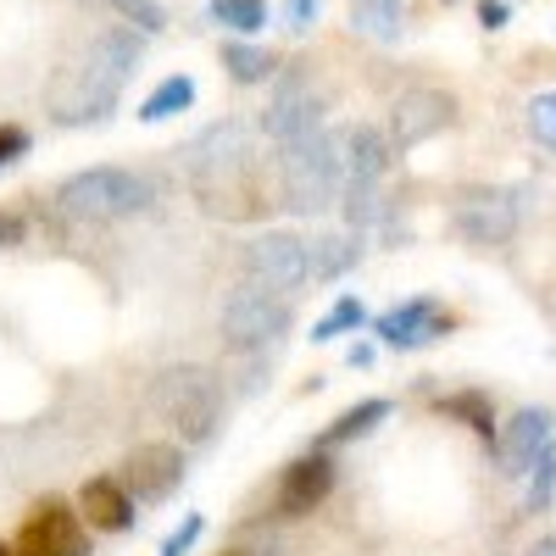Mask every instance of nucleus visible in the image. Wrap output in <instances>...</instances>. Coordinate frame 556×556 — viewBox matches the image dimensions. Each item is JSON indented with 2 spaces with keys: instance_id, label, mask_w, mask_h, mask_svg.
Returning a JSON list of instances; mask_svg holds the SVG:
<instances>
[{
  "instance_id": "bb28decb",
  "label": "nucleus",
  "mask_w": 556,
  "mask_h": 556,
  "mask_svg": "<svg viewBox=\"0 0 556 556\" xmlns=\"http://www.w3.org/2000/svg\"><path fill=\"white\" fill-rule=\"evenodd\" d=\"M523 123H529L534 146L556 156V89H540V96L529 101V112H523Z\"/></svg>"
},
{
  "instance_id": "4468645a",
  "label": "nucleus",
  "mask_w": 556,
  "mask_h": 556,
  "mask_svg": "<svg viewBox=\"0 0 556 556\" xmlns=\"http://www.w3.org/2000/svg\"><path fill=\"white\" fill-rule=\"evenodd\" d=\"M367 329H374V340L384 351H429V345H440L456 329V312L440 295H406L390 312H379Z\"/></svg>"
},
{
  "instance_id": "9b49d317",
  "label": "nucleus",
  "mask_w": 556,
  "mask_h": 556,
  "mask_svg": "<svg viewBox=\"0 0 556 556\" xmlns=\"http://www.w3.org/2000/svg\"><path fill=\"white\" fill-rule=\"evenodd\" d=\"M329 101L317 96V84L306 67H278L273 73V89H267V112H262V134L273 139L278 151L295 146V139H306L312 128H323L329 117Z\"/></svg>"
},
{
  "instance_id": "ddd939ff",
  "label": "nucleus",
  "mask_w": 556,
  "mask_h": 556,
  "mask_svg": "<svg viewBox=\"0 0 556 556\" xmlns=\"http://www.w3.org/2000/svg\"><path fill=\"white\" fill-rule=\"evenodd\" d=\"M340 484V462L329 451H301L295 462H285L278 468V484H273V518L278 523H301L312 518L323 501L334 495Z\"/></svg>"
},
{
  "instance_id": "9d476101",
  "label": "nucleus",
  "mask_w": 556,
  "mask_h": 556,
  "mask_svg": "<svg viewBox=\"0 0 556 556\" xmlns=\"http://www.w3.org/2000/svg\"><path fill=\"white\" fill-rule=\"evenodd\" d=\"M17 556H96V534L78 518V506L62 495H39L12 540Z\"/></svg>"
},
{
  "instance_id": "f03ea898",
  "label": "nucleus",
  "mask_w": 556,
  "mask_h": 556,
  "mask_svg": "<svg viewBox=\"0 0 556 556\" xmlns=\"http://www.w3.org/2000/svg\"><path fill=\"white\" fill-rule=\"evenodd\" d=\"M139 51H146V34L134 28H101L84 51L51 78L45 89V112H51L56 128H89V123H106L123 101V84L139 67Z\"/></svg>"
},
{
  "instance_id": "0eeeda50",
  "label": "nucleus",
  "mask_w": 556,
  "mask_h": 556,
  "mask_svg": "<svg viewBox=\"0 0 556 556\" xmlns=\"http://www.w3.org/2000/svg\"><path fill=\"white\" fill-rule=\"evenodd\" d=\"M529 195V184H462L451 195V228L473 251H506L523 235Z\"/></svg>"
},
{
  "instance_id": "1a4fd4ad",
  "label": "nucleus",
  "mask_w": 556,
  "mask_h": 556,
  "mask_svg": "<svg viewBox=\"0 0 556 556\" xmlns=\"http://www.w3.org/2000/svg\"><path fill=\"white\" fill-rule=\"evenodd\" d=\"M240 285L273 290V295H290L312 285V262H306V240L290 235V228H262V235L245 240L240 251Z\"/></svg>"
},
{
  "instance_id": "6ab92c4d",
  "label": "nucleus",
  "mask_w": 556,
  "mask_h": 556,
  "mask_svg": "<svg viewBox=\"0 0 556 556\" xmlns=\"http://www.w3.org/2000/svg\"><path fill=\"white\" fill-rule=\"evenodd\" d=\"M367 240L351 235V228H340V235H312L306 240V262H312V285H340L345 273H356Z\"/></svg>"
},
{
  "instance_id": "2f4dec72",
  "label": "nucleus",
  "mask_w": 556,
  "mask_h": 556,
  "mask_svg": "<svg viewBox=\"0 0 556 556\" xmlns=\"http://www.w3.org/2000/svg\"><path fill=\"white\" fill-rule=\"evenodd\" d=\"M323 12V0H285V17H290V34H306Z\"/></svg>"
},
{
  "instance_id": "b1692460",
  "label": "nucleus",
  "mask_w": 556,
  "mask_h": 556,
  "mask_svg": "<svg viewBox=\"0 0 556 556\" xmlns=\"http://www.w3.org/2000/svg\"><path fill=\"white\" fill-rule=\"evenodd\" d=\"M367 323H374V317H367L362 295H340L329 312L312 323V345H334V340H345V334H362Z\"/></svg>"
},
{
  "instance_id": "a211bd4d",
  "label": "nucleus",
  "mask_w": 556,
  "mask_h": 556,
  "mask_svg": "<svg viewBox=\"0 0 556 556\" xmlns=\"http://www.w3.org/2000/svg\"><path fill=\"white\" fill-rule=\"evenodd\" d=\"M390 412H395V401H390V395H367V401L345 406V412L334 417V424L312 440V451H329V456H334L340 445H356V440L374 434L379 424H390Z\"/></svg>"
},
{
  "instance_id": "423d86ee",
  "label": "nucleus",
  "mask_w": 556,
  "mask_h": 556,
  "mask_svg": "<svg viewBox=\"0 0 556 556\" xmlns=\"http://www.w3.org/2000/svg\"><path fill=\"white\" fill-rule=\"evenodd\" d=\"M151 178L134 173V167H78L73 178L56 184V206L73 223H128L139 212H151Z\"/></svg>"
},
{
  "instance_id": "412c9836",
  "label": "nucleus",
  "mask_w": 556,
  "mask_h": 556,
  "mask_svg": "<svg viewBox=\"0 0 556 556\" xmlns=\"http://www.w3.org/2000/svg\"><path fill=\"white\" fill-rule=\"evenodd\" d=\"M351 28L374 45H401L406 34V7L401 0H351Z\"/></svg>"
},
{
  "instance_id": "6e6552de",
  "label": "nucleus",
  "mask_w": 556,
  "mask_h": 556,
  "mask_svg": "<svg viewBox=\"0 0 556 556\" xmlns=\"http://www.w3.org/2000/svg\"><path fill=\"white\" fill-rule=\"evenodd\" d=\"M295 329V301L290 295H273V290H256V285H235L223 295V312H217V340L228 356H267L278 340Z\"/></svg>"
},
{
  "instance_id": "4be33fe9",
  "label": "nucleus",
  "mask_w": 556,
  "mask_h": 556,
  "mask_svg": "<svg viewBox=\"0 0 556 556\" xmlns=\"http://www.w3.org/2000/svg\"><path fill=\"white\" fill-rule=\"evenodd\" d=\"M278 67H285V62H278L267 45H256V39H228L223 45V73L235 78V84H245V89L251 84H273Z\"/></svg>"
},
{
  "instance_id": "f8f14e48",
  "label": "nucleus",
  "mask_w": 556,
  "mask_h": 556,
  "mask_svg": "<svg viewBox=\"0 0 556 556\" xmlns=\"http://www.w3.org/2000/svg\"><path fill=\"white\" fill-rule=\"evenodd\" d=\"M451 123H456V96H451V89H440V84H412V89H401V96L390 101L384 134H390V151L406 156V151H417V146H429L434 134H445Z\"/></svg>"
},
{
  "instance_id": "f257e3e1",
  "label": "nucleus",
  "mask_w": 556,
  "mask_h": 556,
  "mask_svg": "<svg viewBox=\"0 0 556 556\" xmlns=\"http://www.w3.org/2000/svg\"><path fill=\"white\" fill-rule=\"evenodd\" d=\"M184 178H190L195 206L217 223H262L273 206L262 156H256V134L240 117H223L184 146Z\"/></svg>"
},
{
  "instance_id": "aec40b11",
  "label": "nucleus",
  "mask_w": 556,
  "mask_h": 556,
  "mask_svg": "<svg viewBox=\"0 0 556 556\" xmlns=\"http://www.w3.org/2000/svg\"><path fill=\"white\" fill-rule=\"evenodd\" d=\"M434 412L445 417V424H462V429H468L479 445H495V401H490V390H451V395H440L434 401Z\"/></svg>"
},
{
  "instance_id": "393cba45",
  "label": "nucleus",
  "mask_w": 556,
  "mask_h": 556,
  "mask_svg": "<svg viewBox=\"0 0 556 556\" xmlns=\"http://www.w3.org/2000/svg\"><path fill=\"white\" fill-rule=\"evenodd\" d=\"M212 23L217 28H228V34H240V39H251V34H262L267 28V0H212Z\"/></svg>"
},
{
  "instance_id": "7c9ffc66",
  "label": "nucleus",
  "mask_w": 556,
  "mask_h": 556,
  "mask_svg": "<svg viewBox=\"0 0 556 556\" xmlns=\"http://www.w3.org/2000/svg\"><path fill=\"white\" fill-rule=\"evenodd\" d=\"M28 240V217L12 212V206H0V251H17Z\"/></svg>"
},
{
  "instance_id": "c9c22d12",
  "label": "nucleus",
  "mask_w": 556,
  "mask_h": 556,
  "mask_svg": "<svg viewBox=\"0 0 556 556\" xmlns=\"http://www.w3.org/2000/svg\"><path fill=\"white\" fill-rule=\"evenodd\" d=\"M223 556H251V551H223Z\"/></svg>"
},
{
  "instance_id": "c756f323",
  "label": "nucleus",
  "mask_w": 556,
  "mask_h": 556,
  "mask_svg": "<svg viewBox=\"0 0 556 556\" xmlns=\"http://www.w3.org/2000/svg\"><path fill=\"white\" fill-rule=\"evenodd\" d=\"M34 151V134L23 123H0V167H17Z\"/></svg>"
},
{
  "instance_id": "5701e85b",
  "label": "nucleus",
  "mask_w": 556,
  "mask_h": 556,
  "mask_svg": "<svg viewBox=\"0 0 556 556\" xmlns=\"http://www.w3.org/2000/svg\"><path fill=\"white\" fill-rule=\"evenodd\" d=\"M195 106V78L190 73H167L146 101H139V123H167L178 112H190Z\"/></svg>"
},
{
  "instance_id": "39448f33",
  "label": "nucleus",
  "mask_w": 556,
  "mask_h": 556,
  "mask_svg": "<svg viewBox=\"0 0 556 556\" xmlns=\"http://www.w3.org/2000/svg\"><path fill=\"white\" fill-rule=\"evenodd\" d=\"M395 167L390 151V134L379 123H351L345 128V184H340V217L351 235H374L379 217H384V178Z\"/></svg>"
},
{
  "instance_id": "7ed1b4c3",
  "label": "nucleus",
  "mask_w": 556,
  "mask_h": 556,
  "mask_svg": "<svg viewBox=\"0 0 556 556\" xmlns=\"http://www.w3.org/2000/svg\"><path fill=\"white\" fill-rule=\"evenodd\" d=\"M146 406L162 429L178 434V445H212L223 429V412H228V390L212 367L173 362L146 384Z\"/></svg>"
},
{
  "instance_id": "c85d7f7f",
  "label": "nucleus",
  "mask_w": 556,
  "mask_h": 556,
  "mask_svg": "<svg viewBox=\"0 0 556 556\" xmlns=\"http://www.w3.org/2000/svg\"><path fill=\"white\" fill-rule=\"evenodd\" d=\"M201 534H206V518H201V513H184L178 529H167V540H162L156 556H190V551L201 545Z\"/></svg>"
},
{
  "instance_id": "72a5a7b5",
  "label": "nucleus",
  "mask_w": 556,
  "mask_h": 556,
  "mask_svg": "<svg viewBox=\"0 0 556 556\" xmlns=\"http://www.w3.org/2000/svg\"><path fill=\"white\" fill-rule=\"evenodd\" d=\"M374 356H379V340H356V345L345 351V362H351V367H374Z\"/></svg>"
},
{
  "instance_id": "f3484780",
  "label": "nucleus",
  "mask_w": 556,
  "mask_h": 556,
  "mask_svg": "<svg viewBox=\"0 0 556 556\" xmlns=\"http://www.w3.org/2000/svg\"><path fill=\"white\" fill-rule=\"evenodd\" d=\"M73 506H78V518L89 523V534H128V529L139 523V506H134V495L123 490V479H117V473H96V479H84Z\"/></svg>"
},
{
  "instance_id": "cd10ccee",
  "label": "nucleus",
  "mask_w": 556,
  "mask_h": 556,
  "mask_svg": "<svg viewBox=\"0 0 556 556\" xmlns=\"http://www.w3.org/2000/svg\"><path fill=\"white\" fill-rule=\"evenodd\" d=\"M106 7L123 17V28H134V34H162L167 28V7L162 0H106Z\"/></svg>"
},
{
  "instance_id": "2eb2a0df",
  "label": "nucleus",
  "mask_w": 556,
  "mask_h": 556,
  "mask_svg": "<svg viewBox=\"0 0 556 556\" xmlns=\"http://www.w3.org/2000/svg\"><path fill=\"white\" fill-rule=\"evenodd\" d=\"M184 473H190V468H184V445L178 440H146V445H134L123 456V468H117V479L134 495V506L167 501L184 484Z\"/></svg>"
},
{
  "instance_id": "473e14b6",
  "label": "nucleus",
  "mask_w": 556,
  "mask_h": 556,
  "mask_svg": "<svg viewBox=\"0 0 556 556\" xmlns=\"http://www.w3.org/2000/svg\"><path fill=\"white\" fill-rule=\"evenodd\" d=\"M479 23L495 34V28H506V0H479Z\"/></svg>"
},
{
  "instance_id": "f704fd0d",
  "label": "nucleus",
  "mask_w": 556,
  "mask_h": 556,
  "mask_svg": "<svg viewBox=\"0 0 556 556\" xmlns=\"http://www.w3.org/2000/svg\"><path fill=\"white\" fill-rule=\"evenodd\" d=\"M0 556H17V551H12V545H0Z\"/></svg>"
},
{
  "instance_id": "20e7f679",
  "label": "nucleus",
  "mask_w": 556,
  "mask_h": 556,
  "mask_svg": "<svg viewBox=\"0 0 556 556\" xmlns=\"http://www.w3.org/2000/svg\"><path fill=\"white\" fill-rule=\"evenodd\" d=\"M340 184H345V134L340 128H312L306 139L278 151V206L295 217H317L340 206Z\"/></svg>"
},
{
  "instance_id": "dca6fc26",
  "label": "nucleus",
  "mask_w": 556,
  "mask_h": 556,
  "mask_svg": "<svg viewBox=\"0 0 556 556\" xmlns=\"http://www.w3.org/2000/svg\"><path fill=\"white\" fill-rule=\"evenodd\" d=\"M551 440H556V412H551V406H518V412L495 429V445H490L501 479H518V484H523V473L534 468V456H540Z\"/></svg>"
},
{
  "instance_id": "a878e982",
  "label": "nucleus",
  "mask_w": 556,
  "mask_h": 556,
  "mask_svg": "<svg viewBox=\"0 0 556 556\" xmlns=\"http://www.w3.org/2000/svg\"><path fill=\"white\" fill-rule=\"evenodd\" d=\"M556 501V440L534 456V468L523 473V513H545Z\"/></svg>"
}]
</instances>
